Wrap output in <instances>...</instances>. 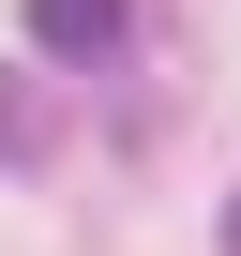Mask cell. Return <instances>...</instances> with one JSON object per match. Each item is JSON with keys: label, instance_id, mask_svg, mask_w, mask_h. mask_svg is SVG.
Wrapping results in <instances>:
<instances>
[{"label": "cell", "instance_id": "6da1fadb", "mask_svg": "<svg viewBox=\"0 0 241 256\" xmlns=\"http://www.w3.org/2000/svg\"><path fill=\"white\" fill-rule=\"evenodd\" d=\"M120 30H136V0H30L46 60H120Z\"/></svg>", "mask_w": 241, "mask_h": 256}, {"label": "cell", "instance_id": "7a4b0ae2", "mask_svg": "<svg viewBox=\"0 0 241 256\" xmlns=\"http://www.w3.org/2000/svg\"><path fill=\"white\" fill-rule=\"evenodd\" d=\"M226 256H241V196H226Z\"/></svg>", "mask_w": 241, "mask_h": 256}]
</instances>
